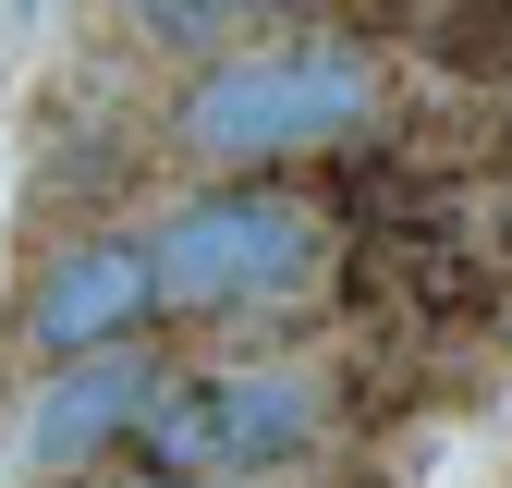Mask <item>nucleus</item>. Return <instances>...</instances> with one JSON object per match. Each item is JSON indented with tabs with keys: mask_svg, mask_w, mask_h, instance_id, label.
<instances>
[{
	"mask_svg": "<svg viewBox=\"0 0 512 488\" xmlns=\"http://www.w3.org/2000/svg\"><path fill=\"white\" fill-rule=\"evenodd\" d=\"M147 391H159V366H147L135 342L49 354L37 379H25V403H13V427H0V464H13V476H86V464H110V452H135Z\"/></svg>",
	"mask_w": 512,
	"mask_h": 488,
	"instance_id": "nucleus-4",
	"label": "nucleus"
},
{
	"mask_svg": "<svg viewBox=\"0 0 512 488\" xmlns=\"http://www.w3.org/2000/svg\"><path fill=\"white\" fill-rule=\"evenodd\" d=\"M159 318V257H147V232H74V244H49V269L25 293V354H98V342H135Z\"/></svg>",
	"mask_w": 512,
	"mask_h": 488,
	"instance_id": "nucleus-5",
	"label": "nucleus"
},
{
	"mask_svg": "<svg viewBox=\"0 0 512 488\" xmlns=\"http://www.w3.org/2000/svg\"><path fill=\"white\" fill-rule=\"evenodd\" d=\"M427 61L452 86H512V0H439L427 13Z\"/></svg>",
	"mask_w": 512,
	"mask_h": 488,
	"instance_id": "nucleus-6",
	"label": "nucleus"
},
{
	"mask_svg": "<svg viewBox=\"0 0 512 488\" xmlns=\"http://www.w3.org/2000/svg\"><path fill=\"white\" fill-rule=\"evenodd\" d=\"M354 488H378V476H354Z\"/></svg>",
	"mask_w": 512,
	"mask_h": 488,
	"instance_id": "nucleus-9",
	"label": "nucleus"
},
{
	"mask_svg": "<svg viewBox=\"0 0 512 488\" xmlns=\"http://www.w3.org/2000/svg\"><path fill=\"white\" fill-rule=\"evenodd\" d=\"M135 13H147V25H159V37H183V49H196V37H208V25H220V0H135Z\"/></svg>",
	"mask_w": 512,
	"mask_h": 488,
	"instance_id": "nucleus-7",
	"label": "nucleus"
},
{
	"mask_svg": "<svg viewBox=\"0 0 512 488\" xmlns=\"http://www.w3.org/2000/svg\"><path fill=\"white\" fill-rule=\"evenodd\" d=\"M147 257H159V318H269V305L317 293L330 220L269 171H220L147 232Z\"/></svg>",
	"mask_w": 512,
	"mask_h": 488,
	"instance_id": "nucleus-2",
	"label": "nucleus"
},
{
	"mask_svg": "<svg viewBox=\"0 0 512 488\" xmlns=\"http://www.w3.org/2000/svg\"><path fill=\"white\" fill-rule=\"evenodd\" d=\"M13 13H49V0H13Z\"/></svg>",
	"mask_w": 512,
	"mask_h": 488,
	"instance_id": "nucleus-8",
	"label": "nucleus"
},
{
	"mask_svg": "<svg viewBox=\"0 0 512 488\" xmlns=\"http://www.w3.org/2000/svg\"><path fill=\"white\" fill-rule=\"evenodd\" d=\"M378 122V61L366 37H256L208 49L171 98V147L196 171H281L317 147H354Z\"/></svg>",
	"mask_w": 512,
	"mask_h": 488,
	"instance_id": "nucleus-1",
	"label": "nucleus"
},
{
	"mask_svg": "<svg viewBox=\"0 0 512 488\" xmlns=\"http://www.w3.org/2000/svg\"><path fill=\"white\" fill-rule=\"evenodd\" d=\"M317 379L305 366H220V379H159L135 415V464L171 488H220V476H281L317 452Z\"/></svg>",
	"mask_w": 512,
	"mask_h": 488,
	"instance_id": "nucleus-3",
	"label": "nucleus"
}]
</instances>
